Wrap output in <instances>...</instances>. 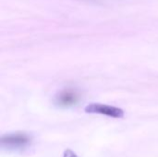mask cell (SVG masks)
Listing matches in <instances>:
<instances>
[{"label": "cell", "mask_w": 158, "mask_h": 157, "mask_svg": "<svg viewBox=\"0 0 158 157\" xmlns=\"http://www.w3.org/2000/svg\"><path fill=\"white\" fill-rule=\"evenodd\" d=\"M31 138L25 132L8 133L1 138V147L6 151H19L29 146Z\"/></svg>", "instance_id": "cell-1"}, {"label": "cell", "mask_w": 158, "mask_h": 157, "mask_svg": "<svg viewBox=\"0 0 158 157\" xmlns=\"http://www.w3.org/2000/svg\"><path fill=\"white\" fill-rule=\"evenodd\" d=\"M85 112L91 114H100L115 118H120L124 116V112L122 109L103 104H91L85 107Z\"/></svg>", "instance_id": "cell-2"}, {"label": "cell", "mask_w": 158, "mask_h": 157, "mask_svg": "<svg viewBox=\"0 0 158 157\" xmlns=\"http://www.w3.org/2000/svg\"><path fill=\"white\" fill-rule=\"evenodd\" d=\"M79 102V94L72 90H65L56 97V104L61 107H69Z\"/></svg>", "instance_id": "cell-3"}, {"label": "cell", "mask_w": 158, "mask_h": 157, "mask_svg": "<svg viewBox=\"0 0 158 157\" xmlns=\"http://www.w3.org/2000/svg\"><path fill=\"white\" fill-rule=\"evenodd\" d=\"M63 157H78V156H77V155H76L73 151H71V150H69V149H67V150L64 152Z\"/></svg>", "instance_id": "cell-4"}]
</instances>
